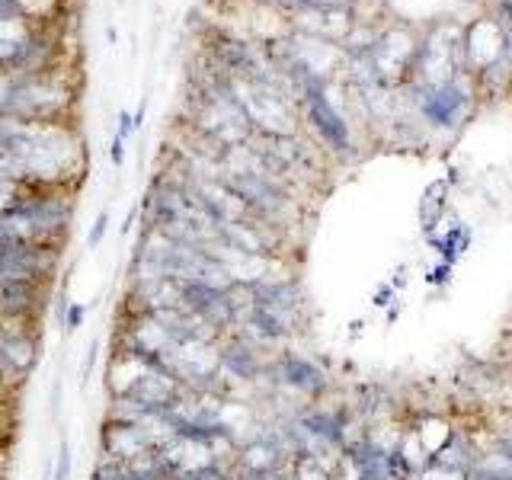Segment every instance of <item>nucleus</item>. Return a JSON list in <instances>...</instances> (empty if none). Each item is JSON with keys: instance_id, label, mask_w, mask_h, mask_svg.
I'll return each instance as SVG.
<instances>
[{"instance_id": "obj_1", "label": "nucleus", "mask_w": 512, "mask_h": 480, "mask_svg": "<svg viewBox=\"0 0 512 480\" xmlns=\"http://www.w3.org/2000/svg\"><path fill=\"white\" fill-rule=\"evenodd\" d=\"M58 263H61L58 244H42V240H16V244L0 247V279L48 285L55 276Z\"/></svg>"}, {"instance_id": "obj_2", "label": "nucleus", "mask_w": 512, "mask_h": 480, "mask_svg": "<svg viewBox=\"0 0 512 480\" xmlns=\"http://www.w3.org/2000/svg\"><path fill=\"white\" fill-rule=\"evenodd\" d=\"M7 340L0 346V381L29 378L42 359V333L36 330V320H7Z\"/></svg>"}, {"instance_id": "obj_3", "label": "nucleus", "mask_w": 512, "mask_h": 480, "mask_svg": "<svg viewBox=\"0 0 512 480\" xmlns=\"http://www.w3.org/2000/svg\"><path fill=\"white\" fill-rule=\"evenodd\" d=\"M356 480H413V468L397 448H384L375 439H359L343 448Z\"/></svg>"}, {"instance_id": "obj_4", "label": "nucleus", "mask_w": 512, "mask_h": 480, "mask_svg": "<svg viewBox=\"0 0 512 480\" xmlns=\"http://www.w3.org/2000/svg\"><path fill=\"white\" fill-rule=\"evenodd\" d=\"M263 378L272 381V388H285V391L304 394V397L324 394L330 384L324 368L311 362L308 356H298V352H279L276 359H269Z\"/></svg>"}, {"instance_id": "obj_5", "label": "nucleus", "mask_w": 512, "mask_h": 480, "mask_svg": "<svg viewBox=\"0 0 512 480\" xmlns=\"http://www.w3.org/2000/svg\"><path fill=\"white\" fill-rule=\"evenodd\" d=\"M266 356L263 346L247 340L244 333H224L218 340V368L224 384L228 381H240V384H253L260 381L266 372Z\"/></svg>"}, {"instance_id": "obj_6", "label": "nucleus", "mask_w": 512, "mask_h": 480, "mask_svg": "<svg viewBox=\"0 0 512 480\" xmlns=\"http://www.w3.org/2000/svg\"><path fill=\"white\" fill-rule=\"evenodd\" d=\"M45 288L39 282H16L0 279V317L4 320H39Z\"/></svg>"}, {"instance_id": "obj_7", "label": "nucleus", "mask_w": 512, "mask_h": 480, "mask_svg": "<svg viewBox=\"0 0 512 480\" xmlns=\"http://www.w3.org/2000/svg\"><path fill=\"white\" fill-rule=\"evenodd\" d=\"M308 116L317 128V135L324 138L333 151H349V125L343 122V116L330 106V100L324 96L320 87H308Z\"/></svg>"}, {"instance_id": "obj_8", "label": "nucleus", "mask_w": 512, "mask_h": 480, "mask_svg": "<svg viewBox=\"0 0 512 480\" xmlns=\"http://www.w3.org/2000/svg\"><path fill=\"white\" fill-rule=\"evenodd\" d=\"M458 109H461V90H455V87H436L423 96L426 119L436 122V125H452Z\"/></svg>"}, {"instance_id": "obj_9", "label": "nucleus", "mask_w": 512, "mask_h": 480, "mask_svg": "<svg viewBox=\"0 0 512 480\" xmlns=\"http://www.w3.org/2000/svg\"><path fill=\"white\" fill-rule=\"evenodd\" d=\"M74 477V448H71V439L61 436L58 442V455H55V474L52 480H71Z\"/></svg>"}, {"instance_id": "obj_10", "label": "nucleus", "mask_w": 512, "mask_h": 480, "mask_svg": "<svg viewBox=\"0 0 512 480\" xmlns=\"http://www.w3.org/2000/svg\"><path fill=\"white\" fill-rule=\"evenodd\" d=\"M84 320H87V304H77V301H71V304H68V311H64V320H61V330H64V336L77 333L80 327H84Z\"/></svg>"}, {"instance_id": "obj_11", "label": "nucleus", "mask_w": 512, "mask_h": 480, "mask_svg": "<svg viewBox=\"0 0 512 480\" xmlns=\"http://www.w3.org/2000/svg\"><path fill=\"white\" fill-rule=\"evenodd\" d=\"M96 359H100V340H90V346H87V356H84V365H80V388H87L90 384V375H93V365H96Z\"/></svg>"}, {"instance_id": "obj_12", "label": "nucleus", "mask_w": 512, "mask_h": 480, "mask_svg": "<svg viewBox=\"0 0 512 480\" xmlns=\"http://www.w3.org/2000/svg\"><path fill=\"white\" fill-rule=\"evenodd\" d=\"M445 256H448V263L455 260L458 253H464V247H468V231H461V228H455L452 234H448V240H445Z\"/></svg>"}, {"instance_id": "obj_13", "label": "nucleus", "mask_w": 512, "mask_h": 480, "mask_svg": "<svg viewBox=\"0 0 512 480\" xmlns=\"http://www.w3.org/2000/svg\"><path fill=\"white\" fill-rule=\"evenodd\" d=\"M106 231H109V212H100V218L93 221V228H90V234H87V247L90 250H96L103 244V237H106Z\"/></svg>"}, {"instance_id": "obj_14", "label": "nucleus", "mask_w": 512, "mask_h": 480, "mask_svg": "<svg viewBox=\"0 0 512 480\" xmlns=\"http://www.w3.org/2000/svg\"><path fill=\"white\" fill-rule=\"evenodd\" d=\"M61 391H64V384H61V378H55L52 381V394H48V413H52V420L58 423V416H61Z\"/></svg>"}, {"instance_id": "obj_15", "label": "nucleus", "mask_w": 512, "mask_h": 480, "mask_svg": "<svg viewBox=\"0 0 512 480\" xmlns=\"http://www.w3.org/2000/svg\"><path fill=\"white\" fill-rule=\"evenodd\" d=\"M132 132H135V116H132V112H119V135L116 138L125 141Z\"/></svg>"}, {"instance_id": "obj_16", "label": "nucleus", "mask_w": 512, "mask_h": 480, "mask_svg": "<svg viewBox=\"0 0 512 480\" xmlns=\"http://www.w3.org/2000/svg\"><path fill=\"white\" fill-rule=\"evenodd\" d=\"M109 157H112V164H116V167H122V164H125V141H122V138H112Z\"/></svg>"}, {"instance_id": "obj_17", "label": "nucleus", "mask_w": 512, "mask_h": 480, "mask_svg": "<svg viewBox=\"0 0 512 480\" xmlns=\"http://www.w3.org/2000/svg\"><path fill=\"white\" fill-rule=\"evenodd\" d=\"M388 298H391V288H381L378 298H375V304H378V308H384V304H391Z\"/></svg>"}, {"instance_id": "obj_18", "label": "nucleus", "mask_w": 512, "mask_h": 480, "mask_svg": "<svg viewBox=\"0 0 512 480\" xmlns=\"http://www.w3.org/2000/svg\"><path fill=\"white\" fill-rule=\"evenodd\" d=\"M468 480H474V477H468Z\"/></svg>"}]
</instances>
